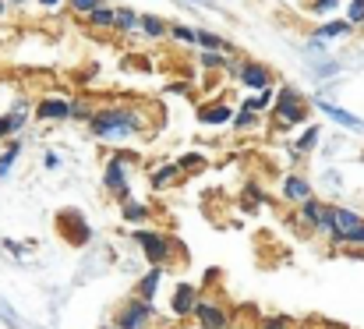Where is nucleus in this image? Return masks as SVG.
Masks as SVG:
<instances>
[{"instance_id":"nucleus-1","label":"nucleus","mask_w":364,"mask_h":329,"mask_svg":"<svg viewBox=\"0 0 364 329\" xmlns=\"http://www.w3.org/2000/svg\"><path fill=\"white\" fill-rule=\"evenodd\" d=\"M85 127L92 131V138L114 142V145H124L127 138H138V135H149L145 113L138 107H131V103H110V107L92 110Z\"/></svg>"},{"instance_id":"nucleus-2","label":"nucleus","mask_w":364,"mask_h":329,"mask_svg":"<svg viewBox=\"0 0 364 329\" xmlns=\"http://www.w3.org/2000/svg\"><path fill=\"white\" fill-rule=\"evenodd\" d=\"M308 110L311 103L301 96V89H294V85H279L276 89V103H272V127L276 131H294V127H301V124H308Z\"/></svg>"},{"instance_id":"nucleus-3","label":"nucleus","mask_w":364,"mask_h":329,"mask_svg":"<svg viewBox=\"0 0 364 329\" xmlns=\"http://www.w3.org/2000/svg\"><path fill=\"white\" fill-rule=\"evenodd\" d=\"M131 241L138 244V251L145 255L149 266H166L173 258V248H177V241L166 230H156V226H134Z\"/></svg>"},{"instance_id":"nucleus-4","label":"nucleus","mask_w":364,"mask_h":329,"mask_svg":"<svg viewBox=\"0 0 364 329\" xmlns=\"http://www.w3.org/2000/svg\"><path fill=\"white\" fill-rule=\"evenodd\" d=\"M156 323V305L152 301H141V298H127L121 301V308L114 312V326L117 329H152Z\"/></svg>"},{"instance_id":"nucleus-5","label":"nucleus","mask_w":364,"mask_h":329,"mask_svg":"<svg viewBox=\"0 0 364 329\" xmlns=\"http://www.w3.org/2000/svg\"><path fill=\"white\" fill-rule=\"evenodd\" d=\"M127 170H131V163H127L121 152L114 149V152H110V160H107V167H103V188H107V195H110V199H117L121 206L127 202V199H134V195H131Z\"/></svg>"},{"instance_id":"nucleus-6","label":"nucleus","mask_w":364,"mask_h":329,"mask_svg":"<svg viewBox=\"0 0 364 329\" xmlns=\"http://www.w3.org/2000/svg\"><path fill=\"white\" fill-rule=\"evenodd\" d=\"M361 223H364V213L350 209V206H336V202H329V209H326V219H322V230H318V237H326V241L333 244L336 237H343L347 230H354V226H361Z\"/></svg>"},{"instance_id":"nucleus-7","label":"nucleus","mask_w":364,"mask_h":329,"mask_svg":"<svg viewBox=\"0 0 364 329\" xmlns=\"http://www.w3.org/2000/svg\"><path fill=\"white\" fill-rule=\"evenodd\" d=\"M57 234H60L71 248L92 244V226L85 223V216H82L78 209H60V213H57Z\"/></svg>"},{"instance_id":"nucleus-8","label":"nucleus","mask_w":364,"mask_h":329,"mask_svg":"<svg viewBox=\"0 0 364 329\" xmlns=\"http://www.w3.org/2000/svg\"><path fill=\"white\" fill-rule=\"evenodd\" d=\"M326 209H329V202H326V199H318V195H311L308 202H301V206H297V213L290 216V223H294L301 234H311V237H318V230H322V219H326Z\"/></svg>"},{"instance_id":"nucleus-9","label":"nucleus","mask_w":364,"mask_h":329,"mask_svg":"<svg viewBox=\"0 0 364 329\" xmlns=\"http://www.w3.org/2000/svg\"><path fill=\"white\" fill-rule=\"evenodd\" d=\"M198 298H202V291H198V287H195L191 280H181V283L173 287V294H170V305H166L170 319H177V323L191 319V312H195Z\"/></svg>"},{"instance_id":"nucleus-10","label":"nucleus","mask_w":364,"mask_h":329,"mask_svg":"<svg viewBox=\"0 0 364 329\" xmlns=\"http://www.w3.org/2000/svg\"><path fill=\"white\" fill-rule=\"evenodd\" d=\"M191 319L198 323V329H227L230 326V312H227L216 298H209V294H202V298H198V305H195Z\"/></svg>"},{"instance_id":"nucleus-11","label":"nucleus","mask_w":364,"mask_h":329,"mask_svg":"<svg viewBox=\"0 0 364 329\" xmlns=\"http://www.w3.org/2000/svg\"><path fill=\"white\" fill-rule=\"evenodd\" d=\"M315 195V184L304 177V174H287L283 181H279V199L287 202V206H301V202H308Z\"/></svg>"},{"instance_id":"nucleus-12","label":"nucleus","mask_w":364,"mask_h":329,"mask_svg":"<svg viewBox=\"0 0 364 329\" xmlns=\"http://www.w3.org/2000/svg\"><path fill=\"white\" fill-rule=\"evenodd\" d=\"M71 103H75V100H68V96H43L32 113H36V120L60 124V120H71Z\"/></svg>"},{"instance_id":"nucleus-13","label":"nucleus","mask_w":364,"mask_h":329,"mask_svg":"<svg viewBox=\"0 0 364 329\" xmlns=\"http://www.w3.org/2000/svg\"><path fill=\"white\" fill-rule=\"evenodd\" d=\"M315 110H322V113H326L329 120H336L340 127L364 135V117H358V113H350V110H343V107H336L333 100H326V96H315Z\"/></svg>"},{"instance_id":"nucleus-14","label":"nucleus","mask_w":364,"mask_h":329,"mask_svg":"<svg viewBox=\"0 0 364 329\" xmlns=\"http://www.w3.org/2000/svg\"><path fill=\"white\" fill-rule=\"evenodd\" d=\"M237 82L247 85L251 93H262V89L272 85V71H269L265 64H258V61H244L241 71H237Z\"/></svg>"},{"instance_id":"nucleus-15","label":"nucleus","mask_w":364,"mask_h":329,"mask_svg":"<svg viewBox=\"0 0 364 329\" xmlns=\"http://www.w3.org/2000/svg\"><path fill=\"white\" fill-rule=\"evenodd\" d=\"M163 273H166V266H149V269L138 276V283H134V298H141V301H156L159 283H163Z\"/></svg>"},{"instance_id":"nucleus-16","label":"nucleus","mask_w":364,"mask_h":329,"mask_svg":"<svg viewBox=\"0 0 364 329\" xmlns=\"http://www.w3.org/2000/svg\"><path fill=\"white\" fill-rule=\"evenodd\" d=\"M234 113H237V110L230 107V103L216 100V103L198 107V120H202V124H209V127H223V124H234Z\"/></svg>"},{"instance_id":"nucleus-17","label":"nucleus","mask_w":364,"mask_h":329,"mask_svg":"<svg viewBox=\"0 0 364 329\" xmlns=\"http://www.w3.org/2000/svg\"><path fill=\"white\" fill-rule=\"evenodd\" d=\"M121 219L124 223H131V226H149V219H152V206L149 202H141V199H127L121 206Z\"/></svg>"},{"instance_id":"nucleus-18","label":"nucleus","mask_w":364,"mask_h":329,"mask_svg":"<svg viewBox=\"0 0 364 329\" xmlns=\"http://www.w3.org/2000/svg\"><path fill=\"white\" fill-rule=\"evenodd\" d=\"M181 177V167H177V160H166V163H159L152 174H149V184H152V192H166L173 181Z\"/></svg>"},{"instance_id":"nucleus-19","label":"nucleus","mask_w":364,"mask_h":329,"mask_svg":"<svg viewBox=\"0 0 364 329\" xmlns=\"http://www.w3.org/2000/svg\"><path fill=\"white\" fill-rule=\"evenodd\" d=\"M350 32H354V25H350L347 18H333V21H322L311 36H315V39H322V43H329V39H347Z\"/></svg>"},{"instance_id":"nucleus-20","label":"nucleus","mask_w":364,"mask_h":329,"mask_svg":"<svg viewBox=\"0 0 364 329\" xmlns=\"http://www.w3.org/2000/svg\"><path fill=\"white\" fill-rule=\"evenodd\" d=\"M318 145H322V124H304V131L294 138V149L301 156H311Z\"/></svg>"},{"instance_id":"nucleus-21","label":"nucleus","mask_w":364,"mask_h":329,"mask_svg":"<svg viewBox=\"0 0 364 329\" xmlns=\"http://www.w3.org/2000/svg\"><path fill=\"white\" fill-rule=\"evenodd\" d=\"M138 32H141L145 39H166V36H170V21L159 18V14H141Z\"/></svg>"},{"instance_id":"nucleus-22","label":"nucleus","mask_w":364,"mask_h":329,"mask_svg":"<svg viewBox=\"0 0 364 329\" xmlns=\"http://www.w3.org/2000/svg\"><path fill=\"white\" fill-rule=\"evenodd\" d=\"M308 64H311V78L315 82H329V78H336L343 71V64L336 57H318V61H308Z\"/></svg>"},{"instance_id":"nucleus-23","label":"nucleus","mask_w":364,"mask_h":329,"mask_svg":"<svg viewBox=\"0 0 364 329\" xmlns=\"http://www.w3.org/2000/svg\"><path fill=\"white\" fill-rule=\"evenodd\" d=\"M276 103V89H262V93H251L247 100H241V110H251V113H269Z\"/></svg>"},{"instance_id":"nucleus-24","label":"nucleus","mask_w":364,"mask_h":329,"mask_svg":"<svg viewBox=\"0 0 364 329\" xmlns=\"http://www.w3.org/2000/svg\"><path fill=\"white\" fill-rule=\"evenodd\" d=\"M265 202H269V195L262 192V184L247 181V184H244V195H241V209L244 213H258V206H265Z\"/></svg>"},{"instance_id":"nucleus-25","label":"nucleus","mask_w":364,"mask_h":329,"mask_svg":"<svg viewBox=\"0 0 364 329\" xmlns=\"http://www.w3.org/2000/svg\"><path fill=\"white\" fill-rule=\"evenodd\" d=\"M198 50H216V53H234V43L209 32V28H198Z\"/></svg>"},{"instance_id":"nucleus-26","label":"nucleus","mask_w":364,"mask_h":329,"mask_svg":"<svg viewBox=\"0 0 364 329\" xmlns=\"http://www.w3.org/2000/svg\"><path fill=\"white\" fill-rule=\"evenodd\" d=\"M18 156H21V142H18V138H11V142L0 149V181H7V177H11V170H14Z\"/></svg>"},{"instance_id":"nucleus-27","label":"nucleus","mask_w":364,"mask_h":329,"mask_svg":"<svg viewBox=\"0 0 364 329\" xmlns=\"http://www.w3.org/2000/svg\"><path fill=\"white\" fill-rule=\"evenodd\" d=\"M230 61H234V53H216V50H202V53H198V64H202L205 71H227Z\"/></svg>"},{"instance_id":"nucleus-28","label":"nucleus","mask_w":364,"mask_h":329,"mask_svg":"<svg viewBox=\"0 0 364 329\" xmlns=\"http://www.w3.org/2000/svg\"><path fill=\"white\" fill-rule=\"evenodd\" d=\"M114 18H117V7L100 4V7H96V11L85 18V21H89V28H100V32H103V28H114Z\"/></svg>"},{"instance_id":"nucleus-29","label":"nucleus","mask_w":364,"mask_h":329,"mask_svg":"<svg viewBox=\"0 0 364 329\" xmlns=\"http://www.w3.org/2000/svg\"><path fill=\"white\" fill-rule=\"evenodd\" d=\"M205 163H209V156H205V152H198V149H191V152L177 156L181 174H198V170H205Z\"/></svg>"},{"instance_id":"nucleus-30","label":"nucleus","mask_w":364,"mask_h":329,"mask_svg":"<svg viewBox=\"0 0 364 329\" xmlns=\"http://www.w3.org/2000/svg\"><path fill=\"white\" fill-rule=\"evenodd\" d=\"M138 21H141V14H138V11H131V7H117L114 32H138Z\"/></svg>"},{"instance_id":"nucleus-31","label":"nucleus","mask_w":364,"mask_h":329,"mask_svg":"<svg viewBox=\"0 0 364 329\" xmlns=\"http://www.w3.org/2000/svg\"><path fill=\"white\" fill-rule=\"evenodd\" d=\"M170 39H177V43H184V46H198V28L173 21V25H170Z\"/></svg>"},{"instance_id":"nucleus-32","label":"nucleus","mask_w":364,"mask_h":329,"mask_svg":"<svg viewBox=\"0 0 364 329\" xmlns=\"http://www.w3.org/2000/svg\"><path fill=\"white\" fill-rule=\"evenodd\" d=\"M0 244H4V251L14 255V258H28V255L36 251V241H14V237H4Z\"/></svg>"},{"instance_id":"nucleus-33","label":"nucleus","mask_w":364,"mask_h":329,"mask_svg":"<svg viewBox=\"0 0 364 329\" xmlns=\"http://www.w3.org/2000/svg\"><path fill=\"white\" fill-rule=\"evenodd\" d=\"M258 329H297V323L283 312H272V315H258Z\"/></svg>"},{"instance_id":"nucleus-34","label":"nucleus","mask_w":364,"mask_h":329,"mask_svg":"<svg viewBox=\"0 0 364 329\" xmlns=\"http://www.w3.org/2000/svg\"><path fill=\"white\" fill-rule=\"evenodd\" d=\"M262 124V113H251V110H241L234 113V131H255Z\"/></svg>"},{"instance_id":"nucleus-35","label":"nucleus","mask_w":364,"mask_h":329,"mask_svg":"<svg viewBox=\"0 0 364 329\" xmlns=\"http://www.w3.org/2000/svg\"><path fill=\"white\" fill-rule=\"evenodd\" d=\"M333 248H364V223L361 226H354V230H347L343 237H336Z\"/></svg>"},{"instance_id":"nucleus-36","label":"nucleus","mask_w":364,"mask_h":329,"mask_svg":"<svg viewBox=\"0 0 364 329\" xmlns=\"http://www.w3.org/2000/svg\"><path fill=\"white\" fill-rule=\"evenodd\" d=\"M7 113H11V117L18 120V127L25 131V127H28V113H32V103H28V100H14Z\"/></svg>"},{"instance_id":"nucleus-37","label":"nucleus","mask_w":364,"mask_h":329,"mask_svg":"<svg viewBox=\"0 0 364 329\" xmlns=\"http://www.w3.org/2000/svg\"><path fill=\"white\" fill-rule=\"evenodd\" d=\"M100 4H103V0H68L71 14H78V18H89V14H92Z\"/></svg>"},{"instance_id":"nucleus-38","label":"nucleus","mask_w":364,"mask_h":329,"mask_svg":"<svg viewBox=\"0 0 364 329\" xmlns=\"http://www.w3.org/2000/svg\"><path fill=\"white\" fill-rule=\"evenodd\" d=\"M347 21L354 28H364V0H350L347 4Z\"/></svg>"},{"instance_id":"nucleus-39","label":"nucleus","mask_w":364,"mask_h":329,"mask_svg":"<svg viewBox=\"0 0 364 329\" xmlns=\"http://www.w3.org/2000/svg\"><path fill=\"white\" fill-rule=\"evenodd\" d=\"M18 131H21V127H18V120H14L11 113H0V142H4V138H14Z\"/></svg>"},{"instance_id":"nucleus-40","label":"nucleus","mask_w":364,"mask_h":329,"mask_svg":"<svg viewBox=\"0 0 364 329\" xmlns=\"http://www.w3.org/2000/svg\"><path fill=\"white\" fill-rule=\"evenodd\" d=\"M89 117H92V107H85L82 100H75V103H71V120H78V124H89Z\"/></svg>"},{"instance_id":"nucleus-41","label":"nucleus","mask_w":364,"mask_h":329,"mask_svg":"<svg viewBox=\"0 0 364 329\" xmlns=\"http://www.w3.org/2000/svg\"><path fill=\"white\" fill-rule=\"evenodd\" d=\"M322 184H326L329 192H340V188H343V177H340L336 170H322Z\"/></svg>"},{"instance_id":"nucleus-42","label":"nucleus","mask_w":364,"mask_h":329,"mask_svg":"<svg viewBox=\"0 0 364 329\" xmlns=\"http://www.w3.org/2000/svg\"><path fill=\"white\" fill-rule=\"evenodd\" d=\"M308 7H311L315 14H333V11L340 7V0H311Z\"/></svg>"},{"instance_id":"nucleus-43","label":"nucleus","mask_w":364,"mask_h":329,"mask_svg":"<svg viewBox=\"0 0 364 329\" xmlns=\"http://www.w3.org/2000/svg\"><path fill=\"white\" fill-rule=\"evenodd\" d=\"M43 167H46V170H57V167H60V156H57V152H46V156H43Z\"/></svg>"},{"instance_id":"nucleus-44","label":"nucleus","mask_w":364,"mask_h":329,"mask_svg":"<svg viewBox=\"0 0 364 329\" xmlns=\"http://www.w3.org/2000/svg\"><path fill=\"white\" fill-rule=\"evenodd\" d=\"M36 4H39L43 11H57V7H64L68 0H36Z\"/></svg>"},{"instance_id":"nucleus-45","label":"nucleus","mask_w":364,"mask_h":329,"mask_svg":"<svg viewBox=\"0 0 364 329\" xmlns=\"http://www.w3.org/2000/svg\"><path fill=\"white\" fill-rule=\"evenodd\" d=\"M166 93H188V82H170Z\"/></svg>"},{"instance_id":"nucleus-46","label":"nucleus","mask_w":364,"mask_h":329,"mask_svg":"<svg viewBox=\"0 0 364 329\" xmlns=\"http://www.w3.org/2000/svg\"><path fill=\"white\" fill-rule=\"evenodd\" d=\"M209 276H205V283H220V269H205Z\"/></svg>"},{"instance_id":"nucleus-47","label":"nucleus","mask_w":364,"mask_h":329,"mask_svg":"<svg viewBox=\"0 0 364 329\" xmlns=\"http://www.w3.org/2000/svg\"><path fill=\"white\" fill-rule=\"evenodd\" d=\"M184 4H205V7H216V0H184Z\"/></svg>"},{"instance_id":"nucleus-48","label":"nucleus","mask_w":364,"mask_h":329,"mask_svg":"<svg viewBox=\"0 0 364 329\" xmlns=\"http://www.w3.org/2000/svg\"><path fill=\"white\" fill-rule=\"evenodd\" d=\"M7 18V0H0V21Z\"/></svg>"},{"instance_id":"nucleus-49","label":"nucleus","mask_w":364,"mask_h":329,"mask_svg":"<svg viewBox=\"0 0 364 329\" xmlns=\"http://www.w3.org/2000/svg\"><path fill=\"white\" fill-rule=\"evenodd\" d=\"M7 4H14V7H21V4H28V0H7Z\"/></svg>"},{"instance_id":"nucleus-50","label":"nucleus","mask_w":364,"mask_h":329,"mask_svg":"<svg viewBox=\"0 0 364 329\" xmlns=\"http://www.w3.org/2000/svg\"><path fill=\"white\" fill-rule=\"evenodd\" d=\"M241 329H258V326H241Z\"/></svg>"},{"instance_id":"nucleus-51","label":"nucleus","mask_w":364,"mask_h":329,"mask_svg":"<svg viewBox=\"0 0 364 329\" xmlns=\"http://www.w3.org/2000/svg\"><path fill=\"white\" fill-rule=\"evenodd\" d=\"M103 329H117V326H103Z\"/></svg>"},{"instance_id":"nucleus-52","label":"nucleus","mask_w":364,"mask_h":329,"mask_svg":"<svg viewBox=\"0 0 364 329\" xmlns=\"http://www.w3.org/2000/svg\"><path fill=\"white\" fill-rule=\"evenodd\" d=\"M297 329H301V326H297Z\"/></svg>"}]
</instances>
